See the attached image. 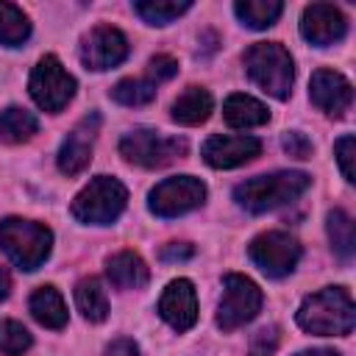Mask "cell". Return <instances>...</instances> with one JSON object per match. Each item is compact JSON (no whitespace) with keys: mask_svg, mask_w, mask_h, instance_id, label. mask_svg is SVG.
<instances>
[{"mask_svg":"<svg viewBox=\"0 0 356 356\" xmlns=\"http://www.w3.org/2000/svg\"><path fill=\"white\" fill-rule=\"evenodd\" d=\"M75 306L89 323H103L108 317V298L100 278L86 275L75 284Z\"/></svg>","mask_w":356,"mask_h":356,"instance_id":"44dd1931","label":"cell"},{"mask_svg":"<svg viewBox=\"0 0 356 356\" xmlns=\"http://www.w3.org/2000/svg\"><path fill=\"white\" fill-rule=\"evenodd\" d=\"M106 275L117 289H142L150 278V270L145 264V259L134 250H120L114 256H108L106 261Z\"/></svg>","mask_w":356,"mask_h":356,"instance_id":"e0dca14e","label":"cell"},{"mask_svg":"<svg viewBox=\"0 0 356 356\" xmlns=\"http://www.w3.org/2000/svg\"><path fill=\"white\" fill-rule=\"evenodd\" d=\"M125 203H128V189L111 175H97L75 195L70 211L81 222L108 225L122 214Z\"/></svg>","mask_w":356,"mask_h":356,"instance_id":"5b68a950","label":"cell"},{"mask_svg":"<svg viewBox=\"0 0 356 356\" xmlns=\"http://www.w3.org/2000/svg\"><path fill=\"white\" fill-rule=\"evenodd\" d=\"M234 11L242 19V25H248L253 31H264L281 17L284 6L278 0H239L234 6Z\"/></svg>","mask_w":356,"mask_h":356,"instance_id":"cb8c5ba5","label":"cell"},{"mask_svg":"<svg viewBox=\"0 0 356 356\" xmlns=\"http://www.w3.org/2000/svg\"><path fill=\"white\" fill-rule=\"evenodd\" d=\"M298 356H339L337 350H328V348H312V350H300Z\"/></svg>","mask_w":356,"mask_h":356,"instance_id":"d590c367","label":"cell"},{"mask_svg":"<svg viewBox=\"0 0 356 356\" xmlns=\"http://www.w3.org/2000/svg\"><path fill=\"white\" fill-rule=\"evenodd\" d=\"M281 345V328L278 325H267L259 328L250 339V356H273Z\"/></svg>","mask_w":356,"mask_h":356,"instance_id":"f1b7e54d","label":"cell"},{"mask_svg":"<svg viewBox=\"0 0 356 356\" xmlns=\"http://www.w3.org/2000/svg\"><path fill=\"white\" fill-rule=\"evenodd\" d=\"M261 289L256 281L239 273H228L222 278V298L217 306V325L222 331H234L245 323H250L261 309Z\"/></svg>","mask_w":356,"mask_h":356,"instance_id":"ba28073f","label":"cell"},{"mask_svg":"<svg viewBox=\"0 0 356 356\" xmlns=\"http://www.w3.org/2000/svg\"><path fill=\"white\" fill-rule=\"evenodd\" d=\"M28 309L33 314V320L44 328H64L67 325V306H64V298L58 295L56 286H39L31 300H28Z\"/></svg>","mask_w":356,"mask_h":356,"instance_id":"d6986e66","label":"cell"},{"mask_svg":"<svg viewBox=\"0 0 356 356\" xmlns=\"http://www.w3.org/2000/svg\"><path fill=\"white\" fill-rule=\"evenodd\" d=\"M245 70L250 75V81L264 89L270 97L275 100H286L292 92V81H295V64L292 56L284 44L278 42H256L245 50L242 56Z\"/></svg>","mask_w":356,"mask_h":356,"instance_id":"3957f363","label":"cell"},{"mask_svg":"<svg viewBox=\"0 0 356 356\" xmlns=\"http://www.w3.org/2000/svg\"><path fill=\"white\" fill-rule=\"evenodd\" d=\"M206 200V186L200 178H192V175H175V178H167L161 184H156L147 195V209L156 214V217H181L192 209H197L200 203Z\"/></svg>","mask_w":356,"mask_h":356,"instance_id":"30bf717a","label":"cell"},{"mask_svg":"<svg viewBox=\"0 0 356 356\" xmlns=\"http://www.w3.org/2000/svg\"><path fill=\"white\" fill-rule=\"evenodd\" d=\"M222 117L231 128H256V125H264L270 120V111L261 100L250 97V95H231L225 97L222 103Z\"/></svg>","mask_w":356,"mask_h":356,"instance_id":"ac0fdd59","label":"cell"},{"mask_svg":"<svg viewBox=\"0 0 356 356\" xmlns=\"http://www.w3.org/2000/svg\"><path fill=\"white\" fill-rule=\"evenodd\" d=\"M195 256V248L189 242H167L161 250H159V259L161 261H186Z\"/></svg>","mask_w":356,"mask_h":356,"instance_id":"d6a6232c","label":"cell"},{"mask_svg":"<svg viewBox=\"0 0 356 356\" xmlns=\"http://www.w3.org/2000/svg\"><path fill=\"white\" fill-rule=\"evenodd\" d=\"M33 345L31 331L17 320H0V353L6 356H22Z\"/></svg>","mask_w":356,"mask_h":356,"instance_id":"83f0119b","label":"cell"},{"mask_svg":"<svg viewBox=\"0 0 356 356\" xmlns=\"http://www.w3.org/2000/svg\"><path fill=\"white\" fill-rule=\"evenodd\" d=\"M312 184V175L300 172V170H281V172H270V175H256L248 178L242 184L234 186V200L250 211V214H261L270 209H278L284 203H292L295 197H300Z\"/></svg>","mask_w":356,"mask_h":356,"instance_id":"7a4b0ae2","label":"cell"},{"mask_svg":"<svg viewBox=\"0 0 356 356\" xmlns=\"http://www.w3.org/2000/svg\"><path fill=\"white\" fill-rule=\"evenodd\" d=\"M0 248L3 253L25 273L44 264L53 248V234L47 225L22 220V217H6L0 220Z\"/></svg>","mask_w":356,"mask_h":356,"instance_id":"277c9868","label":"cell"},{"mask_svg":"<svg viewBox=\"0 0 356 356\" xmlns=\"http://www.w3.org/2000/svg\"><path fill=\"white\" fill-rule=\"evenodd\" d=\"M284 150L292 156V159H309L312 156V142L300 134V131H286L284 139H281Z\"/></svg>","mask_w":356,"mask_h":356,"instance_id":"1f68e13d","label":"cell"},{"mask_svg":"<svg viewBox=\"0 0 356 356\" xmlns=\"http://www.w3.org/2000/svg\"><path fill=\"white\" fill-rule=\"evenodd\" d=\"M189 8H192L189 0H139V3H134V11L147 25H170Z\"/></svg>","mask_w":356,"mask_h":356,"instance_id":"d4e9b609","label":"cell"},{"mask_svg":"<svg viewBox=\"0 0 356 356\" xmlns=\"http://www.w3.org/2000/svg\"><path fill=\"white\" fill-rule=\"evenodd\" d=\"M211 95L203 86H186L172 103V120L181 125H200L211 114Z\"/></svg>","mask_w":356,"mask_h":356,"instance_id":"ffe728a7","label":"cell"},{"mask_svg":"<svg viewBox=\"0 0 356 356\" xmlns=\"http://www.w3.org/2000/svg\"><path fill=\"white\" fill-rule=\"evenodd\" d=\"M97 131H100V114L92 111L67 134V139L58 147V170L64 175H78L89 167Z\"/></svg>","mask_w":356,"mask_h":356,"instance_id":"7c38bea8","label":"cell"},{"mask_svg":"<svg viewBox=\"0 0 356 356\" xmlns=\"http://www.w3.org/2000/svg\"><path fill=\"white\" fill-rule=\"evenodd\" d=\"M248 256L267 278H284L300 261V242L284 231H264L248 245Z\"/></svg>","mask_w":356,"mask_h":356,"instance_id":"9c48e42d","label":"cell"},{"mask_svg":"<svg viewBox=\"0 0 356 356\" xmlns=\"http://www.w3.org/2000/svg\"><path fill=\"white\" fill-rule=\"evenodd\" d=\"M111 97L120 106H147L156 97V83L147 78H122L111 86Z\"/></svg>","mask_w":356,"mask_h":356,"instance_id":"4316f807","label":"cell"},{"mask_svg":"<svg viewBox=\"0 0 356 356\" xmlns=\"http://www.w3.org/2000/svg\"><path fill=\"white\" fill-rule=\"evenodd\" d=\"M8 292H11V278H8V273L0 267V300H6Z\"/></svg>","mask_w":356,"mask_h":356,"instance_id":"e575fe53","label":"cell"},{"mask_svg":"<svg viewBox=\"0 0 356 356\" xmlns=\"http://www.w3.org/2000/svg\"><path fill=\"white\" fill-rule=\"evenodd\" d=\"M309 97L320 111L331 117H345V111L353 103V86L337 70H317L309 83Z\"/></svg>","mask_w":356,"mask_h":356,"instance_id":"9a60e30c","label":"cell"},{"mask_svg":"<svg viewBox=\"0 0 356 356\" xmlns=\"http://www.w3.org/2000/svg\"><path fill=\"white\" fill-rule=\"evenodd\" d=\"M36 131H39V120L31 111H25L19 106H8L0 111V139L6 145H22Z\"/></svg>","mask_w":356,"mask_h":356,"instance_id":"7402d4cb","label":"cell"},{"mask_svg":"<svg viewBox=\"0 0 356 356\" xmlns=\"http://www.w3.org/2000/svg\"><path fill=\"white\" fill-rule=\"evenodd\" d=\"M348 33L345 14L331 3H312L300 17V36L314 47H328Z\"/></svg>","mask_w":356,"mask_h":356,"instance_id":"5bb4252c","label":"cell"},{"mask_svg":"<svg viewBox=\"0 0 356 356\" xmlns=\"http://www.w3.org/2000/svg\"><path fill=\"white\" fill-rule=\"evenodd\" d=\"M28 36H31V22L22 14V8H17L14 3H3L0 0V44L17 47Z\"/></svg>","mask_w":356,"mask_h":356,"instance_id":"484cf974","label":"cell"},{"mask_svg":"<svg viewBox=\"0 0 356 356\" xmlns=\"http://www.w3.org/2000/svg\"><path fill=\"white\" fill-rule=\"evenodd\" d=\"M125 58H128V39L122 31H117L111 25L92 28L81 42V61L86 70L103 72V70L122 64Z\"/></svg>","mask_w":356,"mask_h":356,"instance_id":"8fae6325","label":"cell"},{"mask_svg":"<svg viewBox=\"0 0 356 356\" xmlns=\"http://www.w3.org/2000/svg\"><path fill=\"white\" fill-rule=\"evenodd\" d=\"M200 153H203V161L209 167H214V170H231V167H239V164L253 161L261 153V142L256 136H245V134H234V136L214 134V136H209L203 142Z\"/></svg>","mask_w":356,"mask_h":356,"instance_id":"4fadbf2b","label":"cell"},{"mask_svg":"<svg viewBox=\"0 0 356 356\" xmlns=\"http://www.w3.org/2000/svg\"><path fill=\"white\" fill-rule=\"evenodd\" d=\"M178 72V61L172 58V56H167V53H161V56H153L150 58V64H147V81L150 83H161V81H170L172 75Z\"/></svg>","mask_w":356,"mask_h":356,"instance_id":"4dcf8cb0","label":"cell"},{"mask_svg":"<svg viewBox=\"0 0 356 356\" xmlns=\"http://www.w3.org/2000/svg\"><path fill=\"white\" fill-rule=\"evenodd\" d=\"M353 147H356V142H353V136H350V134L339 136V139H337V145H334V153H337V161H339L342 178H345L348 184H353V181H356V178H353Z\"/></svg>","mask_w":356,"mask_h":356,"instance_id":"f546056e","label":"cell"},{"mask_svg":"<svg viewBox=\"0 0 356 356\" xmlns=\"http://www.w3.org/2000/svg\"><path fill=\"white\" fill-rule=\"evenodd\" d=\"M159 314L175 331H189L197 320V295H195L192 281H186V278L170 281L167 289L161 292Z\"/></svg>","mask_w":356,"mask_h":356,"instance_id":"2e32d148","label":"cell"},{"mask_svg":"<svg viewBox=\"0 0 356 356\" xmlns=\"http://www.w3.org/2000/svg\"><path fill=\"white\" fill-rule=\"evenodd\" d=\"M298 325L317 337H345L356 325V306L348 289L325 286L314 295H306L295 314Z\"/></svg>","mask_w":356,"mask_h":356,"instance_id":"6da1fadb","label":"cell"},{"mask_svg":"<svg viewBox=\"0 0 356 356\" xmlns=\"http://www.w3.org/2000/svg\"><path fill=\"white\" fill-rule=\"evenodd\" d=\"M189 150L184 136H167L153 128H134L120 139V156L128 164H139L147 170L167 167L178 159H184Z\"/></svg>","mask_w":356,"mask_h":356,"instance_id":"8992f818","label":"cell"},{"mask_svg":"<svg viewBox=\"0 0 356 356\" xmlns=\"http://www.w3.org/2000/svg\"><path fill=\"white\" fill-rule=\"evenodd\" d=\"M325 228H328V239H331L334 253L348 264L353 259V250H356V231H353L350 214L342 209H331L325 217Z\"/></svg>","mask_w":356,"mask_h":356,"instance_id":"603a6c76","label":"cell"},{"mask_svg":"<svg viewBox=\"0 0 356 356\" xmlns=\"http://www.w3.org/2000/svg\"><path fill=\"white\" fill-rule=\"evenodd\" d=\"M106 356H139V345L134 339H114L106 345Z\"/></svg>","mask_w":356,"mask_h":356,"instance_id":"836d02e7","label":"cell"},{"mask_svg":"<svg viewBox=\"0 0 356 356\" xmlns=\"http://www.w3.org/2000/svg\"><path fill=\"white\" fill-rule=\"evenodd\" d=\"M28 89L42 111L58 114L75 95V78L64 70V64L56 56H42L31 72Z\"/></svg>","mask_w":356,"mask_h":356,"instance_id":"52a82bcc","label":"cell"}]
</instances>
